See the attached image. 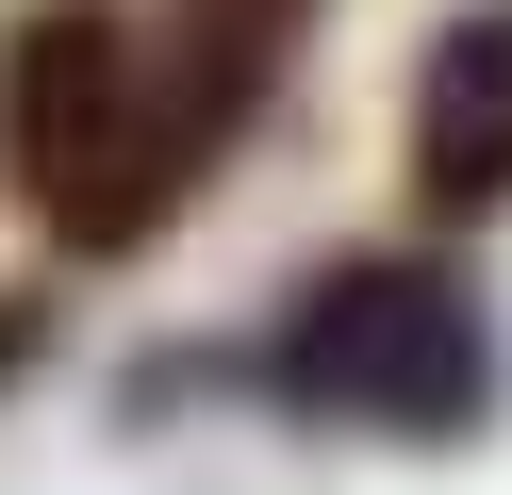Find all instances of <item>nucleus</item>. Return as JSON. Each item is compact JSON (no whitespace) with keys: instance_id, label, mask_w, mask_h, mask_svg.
I'll use <instances>...</instances> for the list:
<instances>
[{"instance_id":"obj_1","label":"nucleus","mask_w":512,"mask_h":495,"mask_svg":"<svg viewBox=\"0 0 512 495\" xmlns=\"http://www.w3.org/2000/svg\"><path fill=\"white\" fill-rule=\"evenodd\" d=\"M232 132H248V99L149 0H34L0 33V165H17V198L67 264H133L215 182Z\"/></svg>"},{"instance_id":"obj_2","label":"nucleus","mask_w":512,"mask_h":495,"mask_svg":"<svg viewBox=\"0 0 512 495\" xmlns=\"http://www.w3.org/2000/svg\"><path fill=\"white\" fill-rule=\"evenodd\" d=\"M248 396L347 446H479L512 396V347L446 248H347L281 297V330L248 347Z\"/></svg>"},{"instance_id":"obj_5","label":"nucleus","mask_w":512,"mask_h":495,"mask_svg":"<svg viewBox=\"0 0 512 495\" xmlns=\"http://www.w3.org/2000/svg\"><path fill=\"white\" fill-rule=\"evenodd\" d=\"M50 363V297H0V380H34Z\"/></svg>"},{"instance_id":"obj_3","label":"nucleus","mask_w":512,"mask_h":495,"mask_svg":"<svg viewBox=\"0 0 512 495\" xmlns=\"http://www.w3.org/2000/svg\"><path fill=\"white\" fill-rule=\"evenodd\" d=\"M413 198L446 231L512 215V0H463L413 66Z\"/></svg>"},{"instance_id":"obj_4","label":"nucleus","mask_w":512,"mask_h":495,"mask_svg":"<svg viewBox=\"0 0 512 495\" xmlns=\"http://www.w3.org/2000/svg\"><path fill=\"white\" fill-rule=\"evenodd\" d=\"M166 17L199 33V66H215L232 99H265V83H281V50L314 33V0H166Z\"/></svg>"}]
</instances>
